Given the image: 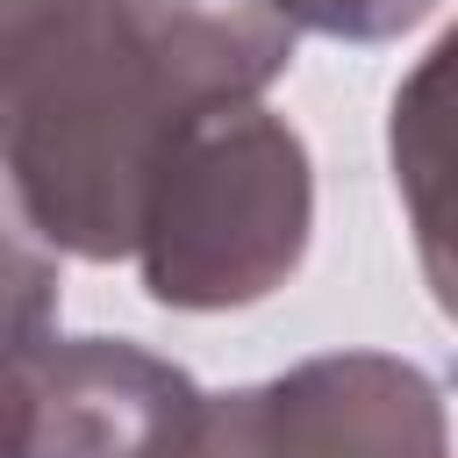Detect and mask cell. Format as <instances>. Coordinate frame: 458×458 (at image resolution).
<instances>
[{
	"label": "cell",
	"mask_w": 458,
	"mask_h": 458,
	"mask_svg": "<svg viewBox=\"0 0 458 458\" xmlns=\"http://www.w3.org/2000/svg\"><path fill=\"white\" fill-rule=\"evenodd\" d=\"M272 0H43L0 14V165L21 236L50 258H136L165 143L258 100L293 64Z\"/></svg>",
	"instance_id": "1"
},
{
	"label": "cell",
	"mask_w": 458,
	"mask_h": 458,
	"mask_svg": "<svg viewBox=\"0 0 458 458\" xmlns=\"http://www.w3.org/2000/svg\"><path fill=\"white\" fill-rule=\"evenodd\" d=\"M308 229L315 172L301 129L265 100H222L165 143L136 222V272L179 315L250 308L293 279Z\"/></svg>",
	"instance_id": "2"
},
{
	"label": "cell",
	"mask_w": 458,
	"mask_h": 458,
	"mask_svg": "<svg viewBox=\"0 0 458 458\" xmlns=\"http://www.w3.org/2000/svg\"><path fill=\"white\" fill-rule=\"evenodd\" d=\"M179 458H451V429L422 365L329 351L279 379L208 394Z\"/></svg>",
	"instance_id": "3"
},
{
	"label": "cell",
	"mask_w": 458,
	"mask_h": 458,
	"mask_svg": "<svg viewBox=\"0 0 458 458\" xmlns=\"http://www.w3.org/2000/svg\"><path fill=\"white\" fill-rule=\"evenodd\" d=\"M208 394L129 336H36L7 351V458H179Z\"/></svg>",
	"instance_id": "4"
},
{
	"label": "cell",
	"mask_w": 458,
	"mask_h": 458,
	"mask_svg": "<svg viewBox=\"0 0 458 458\" xmlns=\"http://www.w3.org/2000/svg\"><path fill=\"white\" fill-rule=\"evenodd\" d=\"M386 165H394V193L408 208V236H415L429 301L458 322V21L394 86Z\"/></svg>",
	"instance_id": "5"
},
{
	"label": "cell",
	"mask_w": 458,
	"mask_h": 458,
	"mask_svg": "<svg viewBox=\"0 0 458 458\" xmlns=\"http://www.w3.org/2000/svg\"><path fill=\"white\" fill-rule=\"evenodd\" d=\"M272 7H279V0H272Z\"/></svg>",
	"instance_id": "6"
}]
</instances>
